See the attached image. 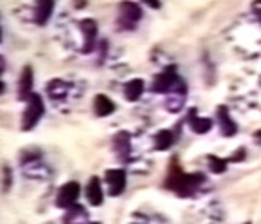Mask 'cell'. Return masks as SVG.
Here are the masks:
<instances>
[{"mask_svg":"<svg viewBox=\"0 0 261 224\" xmlns=\"http://www.w3.org/2000/svg\"><path fill=\"white\" fill-rule=\"evenodd\" d=\"M189 125H191V129L196 132V134H207V132L212 129V121H211V119L198 118V116H196V110L194 109L189 112Z\"/></svg>","mask_w":261,"mask_h":224,"instance_id":"cell-11","label":"cell"},{"mask_svg":"<svg viewBox=\"0 0 261 224\" xmlns=\"http://www.w3.org/2000/svg\"><path fill=\"white\" fill-rule=\"evenodd\" d=\"M86 197L89 201V204H93V206H100L103 203V191L100 177H91V181L87 183L86 188Z\"/></svg>","mask_w":261,"mask_h":224,"instance_id":"cell-8","label":"cell"},{"mask_svg":"<svg viewBox=\"0 0 261 224\" xmlns=\"http://www.w3.org/2000/svg\"><path fill=\"white\" fill-rule=\"evenodd\" d=\"M259 83H261V80H259Z\"/></svg>","mask_w":261,"mask_h":224,"instance_id":"cell-24","label":"cell"},{"mask_svg":"<svg viewBox=\"0 0 261 224\" xmlns=\"http://www.w3.org/2000/svg\"><path fill=\"white\" fill-rule=\"evenodd\" d=\"M143 11L138 4L130 2V0H123L118 6V24L122 29H135L136 22L142 18Z\"/></svg>","mask_w":261,"mask_h":224,"instance_id":"cell-3","label":"cell"},{"mask_svg":"<svg viewBox=\"0 0 261 224\" xmlns=\"http://www.w3.org/2000/svg\"><path fill=\"white\" fill-rule=\"evenodd\" d=\"M208 168H211L214 174H223V172L227 170V161L216 157V155H208Z\"/></svg>","mask_w":261,"mask_h":224,"instance_id":"cell-17","label":"cell"},{"mask_svg":"<svg viewBox=\"0 0 261 224\" xmlns=\"http://www.w3.org/2000/svg\"><path fill=\"white\" fill-rule=\"evenodd\" d=\"M114 148H116V152L125 159L130 152V136L127 134V132H120L118 136H114Z\"/></svg>","mask_w":261,"mask_h":224,"instance_id":"cell-13","label":"cell"},{"mask_svg":"<svg viewBox=\"0 0 261 224\" xmlns=\"http://www.w3.org/2000/svg\"><path fill=\"white\" fill-rule=\"evenodd\" d=\"M31 89H33V69L31 67H24L22 71V76H20V83H18V96L20 100H28L31 96Z\"/></svg>","mask_w":261,"mask_h":224,"instance_id":"cell-10","label":"cell"},{"mask_svg":"<svg viewBox=\"0 0 261 224\" xmlns=\"http://www.w3.org/2000/svg\"><path fill=\"white\" fill-rule=\"evenodd\" d=\"M2 90H4V83L0 82V92H2Z\"/></svg>","mask_w":261,"mask_h":224,"instance_id":"cell-21","label":"cell"},{"mask_svg":"<svg viewBox=\"0 0 261 224\" xmlns=\"http://www.w3.org/2000/svg\"><path fill=\"white\" fill-rule=\"evenodd\" d=\"M47 90L55 100H58V98H64L65 96V92H67V85H65L64 82H60V80H53V82L49 83Z\"/></svg>","mask_w":261,"mask_h":224,"instance_id":"cell-16","label":"cell"},{"mask_svg":"<svg viewBox=\"0 0 261 224\" xmlns=\"http://www.w3.org/2000/svg\"><path fill=\"white\" fill-rule=\"evenodd\" d=\"M82 33H84V53H91L94 49V42H96V33H98V25L94 20L86 18V20L80 22Z\"/></svg>","mask_w":261,"mask_h":224,"instance_id":"cell-6","label":"cell"},{"mask_svg":"<svg viewBox=\"0 0 261 224\" xmlns=\"http://www.w3.org/2000/svg\"><path fill=\"white\" fill-rule=\"evenodd\" d=\"M4 66H6V61H4V58L0 56V74L4 73Z\"/></svg>","mask_w":261,"mask_h":224,"instance_id":"cell-20","label":"cell"},{"mask_svg":"<svg viewBox=\"0 0 261 224\" xmlns=\"http://www.w3.org/2000/svg\"><path fill=\"white\" fill-rule=\"evenodd\" d=\"M123 92H125V98L129 100V102H136L143 92V82L138 80V78H136V80H130V82H127Z\"/></svg>","mask_w":261,"mask_h":224,"instance_id":"cell-14","label":"cell"},{"mask_svg":"<svg viewBox=\"0 0 261 224\" xmlns=\"http://www.w3.org/2000/svg\"><path fill=\"white\" fill-rule=\"evenodd\" d=\"M172 143H174V136L171 131H160L154 138V147L158 150H167L172 147Z\"/></svg>","mask_w":261,"mask_h":224,"instance_id":"cell-15","label":"cell"},{"mask_svg":"<svg viewBox=\"0 0 261 224\" xmlns=\"http://www.w3.org/2000/svg\"><path fill=\"white\" fill-rule=\"evenodd\" d=\"M201 181H203L201 175H187L176 168V170H172L171 175H169L167 186L171 188V190H174L178 196L191 197V196H194V191L198 190Z\"/></svg>","mask_w":261,"mask_h":224,"instance_id":"cell-1","label":"cell"},{"mask_svg":"<svg viewBox=\"0 0 261 224\" xmlns=\"http://www.w3.org/2000/svg\"><path fill=\"white\" fill-rule=\"evenodd\" d=\"M93 224H98V222H93Z\"/></svg>","mask_w":261,"mask_h":224,"instance_id":"cell-23","label":"cell"},{"mask_svg":"<svg viewBox=\"0 0 261 224\" xmlns=\"http://www.w3.org/2000/svg\"><path fill=\"white\" fill-rule=\"evenodd\" d=\"M247 224H250V222H247Z\"/></svg>","mask_w":261,"mask_h":224,"instance_id":"cell-25","label":"cell"},{"mask_svg":"<svg viewBox=\"0 0 261 224\" xmlns=\"http://www.w3.org/2000/svg\"><path fill=\"white\" fill-rule=\"evenodd\" d=\"M25 102H28V107H25L24 116H22V131H33L37 126V123L42 119V116H44L45 107L40 98V94H35V92Z\"/></svg>","mask_w":261,"mask_h":224,"instance_id":"cell-2","label":"cell"},{"mask_svg":"<svg viewBox=\"0 0 261 224\" xmlns=\"http://www.w3.org/2000/svg\"><path fill=\"white\" fill-rule=\"evenodd\" d=\"M216 114H218V125H220V131L223 136H227V138H230V136H234L238 132V126L236 123H234V119L228 116V110L225 105L218 107L216 110Z\"/></svg>","mask_w":261,"mask_h":224,"instance_id":"cell-7","label":"cell"},{"mask_svg":"<svg viewBox=\"0 0 261 224\" xmlns=\"http://www.w3.org/2000/svg\"><path fill=\"white\" fill-rule=\"evenodd\" d=\"M78 196H80V186H78V183H74V181H71V183H65L64 186L58 190L57 206H60V208L74 206Z\"/></svg>","mask_w":261,"mask_h":224,"instance_id":"cell-4","label":"cell"},{"mask_svg":"<svg viewBox=\"0 0 261 224\" xmlns=\"http://www.w3.org/2000/svg\"><path fill=\"white\" fill-rule=\"evenodd\" d=\"M243 154H245V148H240V150L234 154V157H230V161H241V159H243Z\"/></svg>","mask_w":261,"mask_h":224,"instance_id":"cell-19","label":"cell"},{"mask_svg":"<svg viewBox=\"0 0 261 224\" xmlns=\"http://www.w3.org/2000/svg\"><path fill=\"white\" fill-rule=\"evenodd\" d=\"M55 8V0H37V6H35V22L38 25H44L49 20L51 13Z\"/></svg>","mask_w":261,"mask_h":224,"instance_id":"cell-9","label":"cell"},{"mask_svg":"<svg viewBox=\"0 0 261 224\" xmlns=\"http://www.w3.org/2000/svg\"><path fill=\"white\" fill-rule=\"evenodd\" d=\"M0 42H2V29H0Z\"/></svg>","mask_w":261,"mask_h":224,"instance_id":"cell-22","label":"cell"},{"mask_svg":"<svg viewBox=\"0 0 261 224\" xmlns=\"http://www.w3.org/2000/svg\"><path fill=\"white\" fill-rule=\"evenodd\" d=\"M94 112H96V116H109L114 112V103L111 102L107 96H103V94H98L96 98H94Z\"/></svg>","mask_w":261,"mask_h":224,"instance_id":"cell-12","label":"cell"},{"mask_svg":"<svg viewBox=\"0 0 261 224\" xmlns=\"http://www.w3.org/2000/svg\"><path fill=\"white\" fill-rule=\"evenodd\" d=\"M106 183L109 184V194L111 196H120L123 190H125V183H127V175L125 170L122 168H111L106 172Z\"/></svg>","mask_w":261,"mask_h":224,"instance_id":"cell-5","label":"cell"},{"mask_svg":"<svg viewBox=\"0 0 261 224\" xmlns=\"http://www.w3.org/2000/svg\"><path fill=\"white\" fill-rule=\"evenodd\" d=\"M142 2L151 9H160V0H142Z\"/></svg>","mask_w":261,"mask_h":224,"instance_id":"cell-18","label":"cell"}]
</instances>
